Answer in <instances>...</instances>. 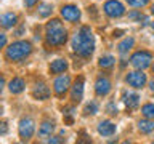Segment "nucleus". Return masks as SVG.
Returning <instances> with one entry per match:
<instances>
[{
	"mask_svg": "<svg viewBox=\"0 0 154 144\" xmlns=\"http://www.w3.org/2000/svg\"><path fill=\"white\" fill-rule=\"evenodd\" d=\"M122 101H124L125 107L130 109V110H133V109H137L138 104H140V96L137 93H132V91H124Z\"/></svg>",
	"mask_w": 154,
	"mask_h": 144,
	"instance_id": "11",
	"label": "nucleus"
},
{
	"mask_svg": "<svg viewBox=\"0 0 154 144\" xmlns=\"http://www.w3.org/2000/svg\"><path fill=\"white\" fill-rule=\"evenodd\" d=\"M84 112H85V115H95L96 112H98V103H96V101H91V103H88V104L85 106Z\"/></svg>",
	"mask_w": 154,
	"mask_h": 144,
	"instance_id": "25",
	"label": "nucleus"
},
{
	"mask_svg": "<svg viewBox=\"0 0 154 144\" xmlns=\"http://www.w3.org/2000/svg\"><path fill=\"white\" fill-rule=\"evenodd\" d=\"M151 13L154 14V5H152V7H151Z\"/></svg>",
	"mask_w": 154,
	"mask_h": 144,
	"instance_id": "34",
	"label": "nucleus"
},
{
	"mask_svg": "<svg viewBox=\"0 0 154 144\" xmlns=\"http://www.w3.org/2000/svg\"><path fill=\"white\" fill-rule=\"evenodd\" d=\"M138 130L143 134L152 133L154 131V122H151V118H149V120H140V122H138Z\"/></svg>",
	"mask_w": 154,
	"mask_h": 144,
	"instance_id": "20",
	"label": "nucleus"
},
{
	"mask_svg": "<svg viewBox=\"0 0 154 144\" xmlns=\"http://www.w3.org/2000/svg\"><path fill=\"white\" fill-rule=\"evenodd\" d=\"M128 18L133 19V21H140V22L143 24V26H146V24L149 22V18L144 16V14H141L140 11H132V13H128Z\"/></svg>",
	"mask_w": 154,
	"mask_h": 144,
	"instance_id": "22",
	"label": "nucleus"
},
{
	"mask_svg": "<svg viewBox=\"0 0 154 144\" xmlns=\"http://www.w3.org/2000/svg\"><path fill=\"white\" fill-rule=\"evenodd\" d=\"M8 133V125L7 122H0V134H7Z\"/></svg>",
	"mask_w": 154,
	"mask_h": 144,
	"instance_id": "29",
	"label": "nucleus"
},
{
	"mask_svg": "<svg viewBox=\"0 0 154 144\" xmlns=\"http://www.w3.org/2000/svg\"><path fill=\"white\" fill-rule=\"evenodd\" d=\"M106 112L111 114V115L117 114V106H116V103H109L108 106H106Z\"/></svg>",
	"mask_w": 154,
	"mask_h": 144,
	"instance_id": "27",
	"label": "nucleus"
},
{
	"mask_svg": "<svg viewBox=\"0 0 154 144\" xmlns=\"http://www.w3.org/2000/svg\"><path fill=\"white\" fill-rule=\"evenodd\" d=\"M152 70H154V66H152Z\"/></svg>",
	"mask_w": 154,
	"mask_h": 144,
	"instance_id": "36",
	"label": "nucleus"
},
{
	"mask_svg": "<svg viewBox=\"0 0 154 144\" xmlns=\"http://www.w3.org/2000/svg\"><path fill=\"white\" fill-rule=\"evenodd\" d=\"M7 45V34L5 32H0V50Z\"/></svg>",
	"mask_w": 154,
	"mask_h": 144,
	"instance_id": "28",
	"label": "nucleus"
},
{
	"mask_svg": "<svg viewBox=\"0 0 154 144\" xmlns=\"http://www.w3.org/2000/svg\"><path fill=\"white\" fill-rule=\"evenodd\" d=\"M125 82L133 86V88H143L146 85V74H143L141 70H133V72H128L127 77H125Z\"/></svg>",
	"mask_w": 154,
	"mask_h": 144,
	"instance_id": "7",
	"label": "nucleus"
},
{
	"mask_svg": "<svg viewBox=\"0 0 154 144\" xmlns=\"http://www.w3.org/2000/svg\"><path fill=\"white\" fill-rule=\"evenodd\" d=\"M95 91L98 96H108L111 91V82L106 77H100L95 83Z\"/></svg>",
	"mask_w": 154,
	"mask_h": 144,
	"instance_id": "12",
	"label": "nucleus"
},
{
	"mask_svg": "<svg viewBox=\"0 0 154 144\" xmlns=\"http://www.w3.org/2000/svg\"><path fill=\"white\" fill-rule=\"evenodd\" d=\"M151 61H152V55L149 51H146V50L133 53L132 58H130L132 66L135 67V69H138V70H143V69H146V67H149L151 66Z\"/></svg>",
	"mask_w": 154,
	"mask_h": 144,
	"instance_id": "4",
	"label": "nucleus"
},
{
	"mask_svg": "<svg viewBox=\"0 0 154 144\" xmlns=\"http://www.w3.org/2000/svg\"><path fill=\"white\" fill-rule=\"evenodd\" d=\"M114 62H116L114 56L108 55V56H101L100 61H98V64H100V67H103V69H109V67L114 66Z\"/></svg>",
	"mask_w": 154,
	"mask_h": 144,
	"instance_id": "21",
	"label": "nucleus"
},
{
	"mask_svg": "<svg viewBox=\"0 0 154 144\" xmlns=\"http://www.w3.org/2000/svg\"><path fill=\"white\" fill-rule=\"evenodd\" d=\"M67 61L66 59H55L50 64V72L51 74H63L66 69H67Z\"/></svg>",
	"mask_w": 154,
	"mask_h": 144,
	"instance_id": "18",
	"label": "nucleus"
},
{
	"mask_svg": "<svg viewBox=\"0 0 154 144\" xmlns=\"http://www.w3.org/2000/svg\"><path fill=\"white\" fill-rule=\"evenodd\" d=\"M141 114L144 115L146 118H154V104L152 103H148L141 107Z\"/></svg>",
	"mask_w": 154,
	"mask_h": 144,
	"instance_id": "24",
	"label": "nucleus"
},
{
	"mask_svg": "<svg viewBox=\"0 0 154 144\" xmlns=\"http://www.w3.org/2000/svg\"><path fill=\"white\" fill-rule=\"evenodd\" d=\"M31 53H32L31 42L18 40V42H13L11 45L7 48V53H5V55H7L8 61H21L24 58H27Z\"/></svg>",
	"mask_w": 154,
	"mask_h": 144,
	"instance_id": "3",
	"label": "nucleus"
},
{
	"mask_svg": "<svg viewBox=\"0 0 154 144\" xmlns=\"http://www.w3.org/2000/svg\"><path fill=\"white\" fill-rule=\"evenodd\" d=\"M51 11H53V7L50 3H40V5H38V16H40V18L50 16Z\"/></svg>",
	"mask_w": 154,
	"mask_h": 144,
	"instance_id": "23",
	"label": "nucleus"
},
{
	"mask_svg": "<svg viewBox=\"0 0 154 144\" xmlns=\"http://www.w3.org/2000/svg\"><path fill=\"white\" fill-rule=\"evenodd\" d=\"M16 22H18V16L14 13H5V14L0 16V26L5 27V29L13 27Z\"/></svg>",
	"mask_w": 154,
	"mask_h": 144,
	"instance_id": "16",
	"label": "nucleus"
},
{
	"mask_svg": "<svg viewBox=\"0 0 154 144\" xmlns=\"http://www.w3.org/2000/svg\"><path fill=\"white\" fill-rule=\"evenodd\" d=\"M3 86H5V79H3V75H0V93H2Z\"/></svg>",
	"mask_w": 154,
	"mask_h": 144,
	"instance_id": "32",
	"label": "nucleus"
},
{
	"mask_svg": "<svg viewBox=\"0 0 154 144\" xmlns=\"http://www.w3.org/2000/svg\"><path fill=\"white\" fill-rule=\"evenodd\" d=\"M116 131H117V127L112 122H109V120H103L98 125V133L101 136H112Z\"/></svg>",
	"mask_w": 154,
	"mask_h": 144,
	"instance_id": "14",
	"label": "nucleus"
},
{
	"mask_svg": "<svg viewBox=\"0 0 154 144\" xmlns=\"http://www.w3.org/2000/svg\"><path fill=\"white\" fill-rule=\"evenodd\" d=\"M84 77H77V80L74 82V85H72L71 88V99L74 101V103H80L82 101V96H84Z\"/></svg>",
	"mask_w": 154,
	"mask_h": 144,
	"instance_id": "10",
	"label": "nucleus"
},
{
	"mask_svg": "<svg viewBox=\"0 0 154 144\" xmlns=\"http://www.w3.org/2000/svg\"><path fill=\"white\" fill-rule=\"evenodd\" d=\"M72 50H74L79 56L88 58L95 50V37L93 32L88 26L80 27V31L72 38Z\"/></svg>",
	"mask_w": 154,
	"mask_h": 144,
	"instance_id": "1",
	"label": "nucleus"
},
{
	"mask_svg": "<svg viewBox=\"0 0 154 144\" xmlns=\"http://www.w3.org/2000/svg\"><path fill=\"white\" fill-rule=\"evenodd\" d=\"M104 13L109 18H120L125 14V7L119 0H109L104 3Z\"/></svg>",
	"mask_w": 154,
	"mask_h": 144,
	"instance_id": "6",
	"label": "nucleus"
},
{
	"mask_svg": "<svg viewBox=\"0 0 154 144\" xmlns=\"http://www.w3.org/2000/svg\"><path fill=\"white\" fill-rule=\"evenodd\" d=\"M47 43L53 46L63 45L67 40V31L63 27V22L60 19H51L47 22Z\"/></svg>",
	"mask_w": 154,
	"mask_h": 144,
	"instance_id": "2",
	"label": "nucleus"
},
{
	"mask_svg": "<svg viewBox=\"0 0 154 144\" xmlns=\"http://www.w3.org/2000/svg\"><path fill=\"white\" fill-rule=\"evenodd\" d=\"M53 130H55V122H51V120H43L40 123V127H38V136L40 138L51 136Z\"/></svg>",
	"mask_w": 154,
	"mask_h": 144,
	"instance_id": "15",
	"label": "nucleus"
},
{
	"mask_svg": "<svg viewBox=\"0 0 154 144\" xmlns=\"http://www.w3.org/2000/svg\"><path fill=\"white\" fill-rule=\"evenodd\" d=\"M149 86H151V90H152V93H154V80L151 82V83H149Z\"/></svg>",
	"mask_w": 154,
	"mask_h": 144,
	"instance_id": "33",
	"label": "nucleus"
},
{
	"mask_svg": "<svg viewBox=\"0 0 154 144\" xmlns=\"http://www.w3.org/2000/svg\"><path fill=\"white\" fill-rule=\"evenodd\" d=\"M8 88H10V91H11L13 94H18V93H23V91H24V88H26V83H24L23 79L14 77V79L10 82Z\"/></svg>",
	"mask_w": 154,
	"mask_h": 144,
	"instance_id": "17",
	"label": "nucleus"
},
{
	"mask_svg": "<svg viewBox=\"0 0 154 144\" xmlns=\"http://www.w3.org/2000/svg\"><path fill=\"white\" fill-rule=\"evenodd\" d=\"M18 131H19V136H21L23 141H27V139H31L34 136V131H35V122H34L31 117L21 118L19 127H18Z\"/></svg>",
	"mask_w": 154,
	"mask_h": 144,
	"instance_id": "5",
	"label": "nucleus"
},
{
	"mask_svg": "<svg viewBox=\"0 0 154 144\" xmlns=\"http://www.w3.org/2000/svg\"><path fill=\"white\" fill-rule=\"evenodd\" d=\"M133 45H135V38H133V37L124 38V40L119 43V46H117V48H119V53H120L122 56H125V55H127V53L133 48Z\"/></svg>",
	"mask_w": 154,
	"mask_h": 144,
	"instance_id": "19",
	"label": "nucleus"
},
{
	"mask_svg": "<svg viewBox=\"0 0 154 144\" xmlns=\"http://www.w3.org/2000/svg\"><path fill=\"white\" fill-rule=\"evenodd\" d=\"M61 16L69 22H75L80 19V10L75 5H64L61 8Z\"/></svg>",
	"mask_w": 154,
	"mask_h": 144,
	"instance_id": "9",
	"label": "nucleus"
},
{
	"mask_svg": "<svg viewBox=\"0 0 154 144\" xmlns=\"http://www.w3.org/2000/svg\"><path fill=\"white\" fill-rule=\"evenodd\" d=\"M149 0H127V3L130 5V7H135V8H143L146 7Z\"/></svg>",
	"mask_w": 154,
	"mask_h": 144,
	"instance_id": "26",
	"label": "nucleus"
},
{
	"mask_svg": "<svg viewBox=\"0 0 154 144\" xmlns=\"http://www.w3.org/2000/svg\"><path fill=\"white\" fill-rule=\"evenodd\" d=\"M38 2V0H24V5H26L27 8H31V7H34V5H35Z\"/></svg>",
	"mask_w": 154,
	"mask_h": 144,
	"instance_id": "31",
	"label": "nucleus"
},
{
	"mask_svg": "<svg viewBox=\"0 0 154 144\" xmlns=\"http://www.w3.org/2000/svg\"><path fill=\"white\" fill-rule=\"evenodd\" d=\"M32 96L38 101H43V99H48V96H50V88L45 85V83H37L35 86H34L32 90Z\"/></svg>",
	"mask_w": 154,
	"mask_h": 144,
	"instance_id": "13",
	"label": "nucleus"
},
{
	"mask_svg": "<svg viewBox=\"0 0 154 144\" xmlns=\"http://www.w3.org/2000/svg\"><path fill=\"white\" fill-rule=\"evenodd\" d=\"M69 86H71V77L69 75H60L55 82H53V90H55V93L58 96L64 94L66 91L69 90Z\"/></svg>",
	"mask_w": 154,
	"mask_h": 144,
	"instance_id": "8",
	"label": "nucleus"
},
{
	"mask_svg": "<svg viewBox=\"0 0 154 144\" xmlns=\"http://www.w3.org/2000/svg\"><path fill=\"white\" fill-rule=\"evenodd\" d=\"M152 31H154V24H152Z\"/></svg>",
	"mask_w": 154,
	"mask_h": 144,
	"instance_id": "35",
	"label": "nucleus"
},
{
	"mask_svg": "<svg viewBox=\"0 0 154 144\" xmlns=\"http://www.w3.org/2000/svg\"><path fill=\"white\" fill-rule=\"evenodd\" d=\"M47 142H53V144H58V142H64V139H61V138H58V136H53L50 139H47Z\"/></svg>",
	"mask_w": 154,
	"mask_h": 144,
	"instance_id": "30",
	"label": "nucleus"
}]
</instances>
